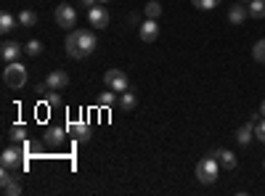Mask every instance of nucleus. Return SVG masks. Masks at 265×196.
Returning <instances> with one entry per match:
<instances>
[{
  "mask_svg": "<svg viewBox=\"0 0 265 196\" xmlns=\"http://www.w3.org/2000/svg\"><path fill=\"white\" fill-rule=\"evenodd\" d=\"M255 135L265 143V119H257V122H255Z\"/></svg>",
  "mask_w": 265,
  "mask_h": 196,
  "instance_id": "obj_27",
  "label": "nucleus"
},
{
  "mask_svg": "<svg viewBox=\"0 0 265 196\" xmlns=\"http://www.w3.org/2000/svg\"><path fill=\"white\" fill-rule=\"evenodd\" d=\"M3 193H6V196H19V193H22V183H19L16 178H13L11 183H6V186H3Z\"/></svg>",
  "mask_w": 265,
  "mask_h": 196,
  "instance_id": "obj_24",
  "label": "nucleus"
},
{
  "mask_svg": "<svg viewBox=\"0 0 265 196\" xmlns=\"http://www.w3.org/2000/svg\"><path fill=\"white\" fill-rule=\"evenodd\" d=\"M217 172H220V162H217L215 157H205L196 162V180L199 183H215L217 180Z\"/></svg>",
  "mask_w": 265,
  "mask_h": 196,
  "instance_id": "obj_2",
  "label": "nucleus"
},
{
  "mask_svg": "<svg viewBox=\"0 0 265 196\" xmlns=\"http://www.w3.org/2000/svg\"><path fill=\"white\" fill-rule=\"evenodd\" d=\"M138 35H141V40L144 42H154L159 37V24H157V19H146L141 27H138Z\"/></svg>",
  "mask_w": 265,
  "mask_h": 196,
  "instance_id": "obj_8",
  "label": "nucleus"
},
{
  "mask_svg": "<svg viewBox=\"0 0 265 196\" xmlns=\"http://www.w3.org/2000/svg\"><path fill=\"white\" fill-rule=\"evenodd\" d=\"M262 167H265V159H262Z\"/></svg>",
  "mask_w": 265,
  "mask_h": 196,
  "instance_id": "obj_32",
  "label": "nucleus"
},
{
  "mask_svg": "<svg viewBox=\"0 0 265 196\" xmlns=\"http://www.w3.org/2000/svg\"><path fill=\"white\" fill-rule=\"evenodd\" d=\"M117 101H119V98H117V90H112V88H106V93L98 96L101 106H112V103H117Z\"/></svg>",
  "mask_w": 265,
  "mask_h": 196,
  "instance_id": "obj_22",
  "label": "nucleus"
},
{
  "mask_svg": "<svg viewBox=\"0 0 265 196\" xmlns=\"http://www.w3.org/2000/svg\"><path fill=\"white\" fill-rule=\"evenodd\" d=\"M252 56H255V61H260V64H265V40H260V42H255V48H252Z\"/></svg>",
  "mask_w": 265,
  "mask_h": 196,
  "instance_id": "obj_26",
  "label": "nucleus"
},
{
  "mask_svg": "<svg viewBox=\"0 0 265 196\" xmlns=\"http://www.w3.org/2000/svg\"><path fill=\"white\" fill-rule=\"evenodd\" d=\"M244 3H247V0H244Z\"/></svg>",
  "mask_w": 265,
  "mask_h": 196,
  "instance_id": "obj_33",
  "label": "nucleus"
},
{
  "mask_svg": "<svg viewBox=\"0 0 265 196\" xmlns=\"http://www.w3.org/2000/svg\"><path fill=\"white\" fill-rule=\"evenodd\" d=\"M96 3H98V0H80V6H83V8H93Z\"/></svg>",
  "mask_w": 265,
  "mask_h": 196,
  "instance_id": "obj_29",
  "label": "nucleus"
},
{
  "mask_svg": "<svg viewBox=\"0 0 265 196\" xmlns=\"http://www.w3.org/2000/svg\"><path fill=\"white\" fill-rule=\"evenodd\" d=\"M96 45H98V37H96L93 29H72L67 35L64 48L72 58H85V56H90L96 51Z\"/></svg>",
  "mask_w": 265,
  "mask_h": 196,
  "instance_id": "obj_1",
  "label": "nucleus"
},
{
  "mask_svg": "<svg viewBox=\"0 0 265 196\" xmlns=\"http://www.w3.org/2000/svg\"><path fill=\"white\" fill-rule=\"evenodd\" d=\"M16 24H19V19L13 16V13H8V11L0 13V32L3 35H11L13 29H16Z\"/></svg>",
  "mask_w": 265,
  "mask_h": 196,
  "instance_id": "obj_14",
  "label": "nucleus"
},
{
  "mask_svg": "<svg viewBox=\"0 0 265 196\" xmlns=\"http://www.w3.org/2000/svg\"><path fill=\"white\" fill-rule=\"evenodd\" d=\"M249 19H265V0H249Z\"/></svg>",
  "mask_w": 265,
  "mask_h": 196,
  "instance_id": "obj_19",
  "label": "nucleus"
},
{
  "mask_svg": "<svg viewBox=\"0 0 265 196\" xmlns=\"http://www.w3.org/2000/svg\"><path fill=\"white\" fill-rule=\"evenodd\" d=\"M8 138H11V143H24L27 141V127L24 125H13Z\"/></svg>",
  "mask_w": 265,
  "mask_h": 196,
  "instance_id": "obj_21",
  "label": "nucleus"
},
{
  "mask_svg": "<svg viewBox=\"0 0 265 196\" xmlns=\"http://www.w3.org/2000/svg\"><path fill=\"white\" fill-rule=\"evenodd\" d=\"M64 138H67V127L53 125V127L45 130V143H48V146H61V143H64Z\"/></svg>",
  "mask_w": 265,
  "mask_h": 196,
  "instance_id": "obj_11",
  "label": "nucleus"
},
{
  "mask_svg": "<svg viewBox=\"0 0 265 196\" xmlns=\"http://www.w3.org/2000/svg\"><path fill=\"white\" fill-rule=\"evenodd\" d=\"M19 24H22L24 29H32V27L37 24V13H35L32 8H24V11L19 13Z\"/></svg>",
  "mask_w": 265,
  "mask_h": 196,
  "instance_id": "obj_18",
  "label": "nucleus"
},
{
  "mask_svg": "<svg viewBox=\"0 0 265 196\" xmlns=\"http://www.w3.org/2000/svg\"><path fill=\"white\" fill-rule=\"evenodd\" d=\"M22 148L19 146H11V148H6L3 151V157H0V162H3V167H8V170H19L22 167Z\"/></svg>",
  "mask_w": 265,
  "mask_h": 196,
  "instance_id": "obj_7",
  "label": "nucleus"
},
{
  "mask_svg": "<svg viewBox=\"0 0 265 196\" xmlns=\"http://www.w3.org/2000/svg\"><path fill=\"white\" fill-rule=\"evenodd\" d=\"M217 162H220V167H226V170H233L239 164L236 154L228 151V148H217Z\"/></svg>",
  "mask_w": 265,
  "mask_h": 196,
  "instance_id": "obj_13",
  "label": "nucleus"
},
{
  "mask_svg": "<svg viewBox=\"0 0 265 196\" xmlns=\"http://www.w3.org/2000/svg\"><path fill=\"white\" fill-rule=\"evenodd\" d=\"M247 16H249V8L241 6V3H233V6L228 8V21H231V24H244Z\"/></svg>",
  "mask_w": 265,
  "mask_h": 196,
  "instance_id": "obj_12",
  "label": "nucleus"
},
{
  "mask_svg": "<svg viewBox=\"0 0 265 196\" xmlns=\"http://www.w3.org/2000/svg\"><path fill=\"white\" fill-rule=\"evenodd\" d=\"M119 106H122V112H133L135 106H138V98H135V93H130V90H125V93L119 96Z\"/></svg>",
  "mask_w": 265,
  "mask_h": 196,
  "instance_id": "obj_17",
  "label": "nucleus"
},
{
  "mask_svg": "<svg viewBox=\"0 0 265 196\" xmlns=\"http://www.w3.org/2000/svg\"><path fill=\"white\" fill-rule=\"evenodd\" d=\"M260 114H262V117H265V101H262V103H260Z\"/></svg>",
  "mask_w": 265,
  "mask_h": 196,
  "instance_id": "obj_30",
  "label": "nucleus"
},
{
  "mask_svg": "<svg viewBox=\"0 0 265 196\" xmlns=\"http://www.w3.org/2000/svg\"><path fill=\"white\" fill-rule=\"evenodd\" d=\"M88 21L93 29H106L109 27V11L104 8V3H96L93 8H88Z\"/></svg>",
  "mask_w": 265,
  "mask_h": 196,
  "instance_id": "obj_6",
  "label": "nucleus"
},
{
  "mask_svg": "<svg viewBox=\"0 0 265 196\" xmlns=\"http://www.w3.org/2000/svg\"><path fill=\"white\" fill-rule=\"evenodd\" d=\"M191 3H194V8H199V11H212V8L220 6V0H191Z\"/></svg>",
  "mask_w": 265,
  "mask_h": 196,
  "instance_id": "obj_23",
  "label": "nucleus"
},
{
  "mask_svg": "<svg viewBox=\"0 0 265 196\" xmlns=\"http://www.w3.org/2000/svg\"><path fill=\"white\" fill-rule=\"evenodd\" d=\"M3 82H6L8 88H13V90L24 88V82H27V67L19 64V61L6 64V69H3Z\"/></svg>",
  "mask_w": 265,
  "mask_h": 196,
  "instance_id": "obj_3",
  "label": "nucleus"
},
{
  "mask_svg": "<svg viewBox=\"0 0 265 196\" xmlns=\"http://www.w3.org/2000/svg\"><path fill=\"white\" fill-rule=\"evenodd\" d=\"M144 16H146V19H159V16H162V3H157V0H149V3L144 6Z\"/></svg>",
  "mask_w": 265,
  "mask_h": 196,
  "instance_id": "obj_20",
  "label": "nucleus"
},
{
  "mask_svg": "<svg viewBox=\"0 0 265 196\" xmlns=\"http://www.w3.org/2000/svg\"><path fill=\"white\" fill-rule=\"evenodd\" d=\"M45 82H48L51 90H64V88L69 85V74H67L64 69H53L48 77H45Z\"/></svg>",
  "mask_w": 265,
  "mask_h": 196,
  "instance_id": "obj_9",
  "label": "nucleus"
},
{
  "mask_svg": "<svg viewBox=\"0 0 265 196\" xmlns=\"http://www.w3.org/2000/svg\"><path fill=\"white\" fill-rule=\"evenodd\" d=\"M24 53H29V56H35V58H37V56L43 53V42H40V40H29V42H27V48H24Z\"/></svg>",
  "mask_w": 265,
  "mask_h": 196,
  "instance_id": "obj_25",
  "label": "nucleus"
},
{
  "mask_svg": "<svg viewBox=\"0 0 265 196\" xmlns=\"http://www.w3.org/2000/svg\"><path fill=\"white\" fill-rule=\"evenodd\" d=\"M98 3H109V0H98Z\"/></svg>",
  "mask_w": 265,
  "mask_h": 196,
  "instance_id": "obj_31",
  "label": "nucleus"
},
{
  "mask_svg": "<svg viewBox=\"0 0 265 196\" xmlns=\"http://www.w3.org/2000/svg\"><path fill=\"white\" fill-rule=\"evenodd\" d=\"M24 53V48H22V45L19 42H3V48H0V56H3V61L6 64H11V61H19V56Z\"/></svg>",
  "mask_w": 265,
  "mask_h": 196,
  "instance_id": "obj_10",
  "label": "nucleus"
},
{
  "mask_svg": "<svg viewBox=\"0 0 265 196\" xmlns=\"http://www.w3.org/2000/svg\"><path fill=\"white\" fill-rule=\"evenodd\" d=\"M56 21L61 29H74L77 27V11L69 6V3H58L56 8Z\"/></svg>",
  "mask_w": 265,
  "mask_h": 196,
  "instance_id": "obj_5",
  "label": "nucleus"
},
{
  "mask_svg": "<svg viewBox=\"0 0 265 196\" xmlns=\"http://www.w3.org/2000/svg\"><path fill=\"white\" fill-rule=\"evenodd\" d=\"M252 135H255V125H252V122H247V125H241V127L236 130V141H239L241 146H249Z\"/></svg>",
  "mask_w": 265,
  "mask_h": 196,
  "instance_id": "obj_16",
  "label": "nucleus"
},
{
  "mask_svg": "<svg viewBox=\"0 0 265 196\" xmlns=\"http://www.w3.org/2000/svg\"><path fill=\"white\" fill-rule=\"evenodd\" d=\"M104 82H106V88L117 90V93L130 90V80H128V74H125L122 69H109V72L104 74Z\"/></svg>",
  "mask_w": 265,
  "mask_h": 196,
  "instance_id": "obj_4",
  "label": "nucleus"
},
{
  "mask_svg": "<svg viewBox=\"0 0 265 196\" xmlns=\"http://www.w3.org/2000/svg\"><path fill=\"white\" fill-rule=\"evenodd\" d=\"M69 130L74 133V138L80 141V143L90 141V127H88V122H72V125H69Z\"/></svg>",
  "mask_w": 265,
  "mask_h": 196,
  "instance_id": "obj_15",
  "label": "nucleus"
},
{
  "mask_svg": "<svg viewBox=\"0 0 265 196\" xmlns=\"http://www.w3.org/2000/svg\"><path fill=\"white\" fill-rule=\"evenodd\" d=\"M48 106H61V96H58V90H51V96H48Z\"/></svg>",
  "mask_w": 265,
  "mask_h": 196,
  "instance_id": "obj_28",
  "label": "nucleus"
}]
</instances>
